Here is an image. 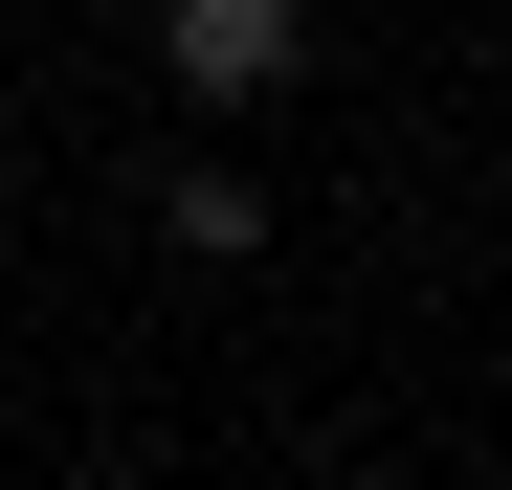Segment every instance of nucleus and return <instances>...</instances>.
I'll return each instance as SVG.
<instances>
[{
    "mask_svg": "<svg viewBox=\"0 0 512 490\" xmlns=\"http://www.w3.org/2000/svg\"><path fill=\"white\" fill-rule=\"evenodd\" d=\"M156 45H179V90H201V112H245V90H290V67H312V45H290V0H179Z\"/></svg>",
    "mask_w": 512,
    "mask_h": 490,
    "instance_id": "f257e3e1",
    "label": "nucleus"
},
{
    "mask_svg": "<svg viewBox=\"0 0 512 490\" xmlns=\"http://www.w3.org/2000/svg\"><path fill=\"white\" fill-rule=\"evenodd\" d=\"M156 223H179V245H201V268H223V245H268V201H245V179H223V156H179V201H156Z\"/></svg>",
    "mask_w": 512,
    "mask_h": 490,
    "instance_id": "f03ea898",
    "label": "nucleus"
}]
</instances>
